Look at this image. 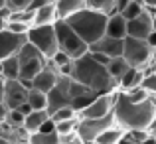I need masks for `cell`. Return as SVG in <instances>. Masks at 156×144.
<instances>
[{"label": "cell", "instance_id": "cell-1", "mask_svg": "<svg viewBox=\"0 0 156 144\" xmlns=\"http://www.w3.org/2000/svg\"><path fill=\"white\" fill-rule=\"evenodd\" d=\"M113 114L117 125H121L126 130H136V128L148 130V126L156 118V95H150V99L142 103H133L121 91Z\"/></svg>", "mask_w": 156, "mask_h": 144}, {"label": "cell", "instance_id": "cell-2", "mask_svg": "<svg viewBox=\"0 0 156 144\" xmlns=\"http://www.w3.org/2000/svg\"><path fill=\"white\" fill-rule=\"evenodd\" d=\"M71 77L75 81L85 83L87 87H91L97 93H111V91H117L119 89V83L113 79V75L109 73L107 65L95 61L91 53H85L83 57L73 59Z\"/></svg>", "mask_w": 156, "mask_h": 144}, {"label": "cell", "instance_id": "cell-3", "mask_svg": "<svg viewBox=\"0 0 156 144\" xmlns=\"http://www.w3.org/2000/svg\"><path fill=\"white\" fill-rule=\"evenodd\" d=\"M71 28L85 40V42L91 46L97 40H101L107 34V20H109V14L99 10H93V8H83V10L71 14L69 18H65Z\"/></svg>", "mask_w": 156, "mask_h": 144}, {"label": "cell", "instance_id": "cell-4", "mask_svg": "<svg viewBox=\"0 0 156 144\" xmlns=\"http://www.w3.org/2000/svg\"><path fill=\"white\" fill-rule=\"evenodd\" d=\"M55 32H57L59 49L65 51L69 57L77 59V57H83L85 53H89V44L73 30L71 24H69L65 18H59L55 22Z\"/></svg>", "mask_w": 156, "mask_h": 144}, {"label": "cell", "instance_id": "cell-5", "mask_svg": "<svg viewBox=\"0 0 156 144\" xmlns=\"http://www.w3.org/2000/svg\"><path fill=\"white\" fill-rule=\"evenodd\" d=\"M125 59L134 67H142L144 69L156 55V47L150 46L148 40H140V38H133L126 36L125 38V51H122Z\"/></svg>", "mask_w": 156, "mask_h": 144}, {"label": "cell", "instance_id": "cell-6", "mask_svg": "<svg viewBox=\"0 0 156 144\" xmlns=\"http://www.w3.org/2000/svg\"><path fill=\"white\" fill-rule=\"evenodd\" d=\"M28 42L36 46L48 59H51L57 51H59V44H57V32L55 24H48V26H32L28 32Z\"/></svg>", "mask_w": 156, "mask_h": 144}, {"label": "cell", "instance_id": "cell-7", "mask_svg": "<svg viewBox=\"0 0 156 144\" xmlns=\"http://www.w3.org/2000/svg\"><path fill=\"white\" fill-rule=\"evenodd\" d=\"M18 59H20V79H34L48 65V57L30 42L18 51Z\"/></svg>", "mask_w": 156, "mask_h": 144}, {"label": "cell", "instance_id": "cell-8", "mask_svg": "<svg viewBox=\"0 0 156 144\" xmlns=\"http://www.w3.org/2000/svg\"><path fill=\"white\" fill-rule=\"evenodd\" d=\"M115 125H117V121H115L113 113L107 114V117H101V118H81L79 117L77 134L87 144H91V142L97 140V136H99L101 132H105L107 128H111V126H115Z\"/></svg>", "mask_w": 156, "mask_h": 144}, {"label": "cell", "instance_id": "cell-9", "mask_svg": "<svg viewBox=\"0 0 156 144\" xmlns=\"http://www.w3.org/2000/svg\"><path fill=\"white\" fill-rule=\"evenodd\" d=\"M71 79H73L71 75H61L59 73L55 87L48 93V111H50V114H53L57 109H61V107L71 105V95H69Z\"/></svg>", "mask_w": 156, "mask_h": 144}, {"label": "cell", "instance_id": "cell-10", "mask_svg": "<svg viewBox=\"0 0 156 144\" xmlns=\"http://www.w3.org/2000/svg\"><path fill=\"white\" fill-rule=\"evenodd\" d=\"M129 36L133 38H140V40H148V36L154 32V14L152 10L146 8L140 16H136L134 20H129Z\"/></svg>", "mask_w": 156, "mask_h": 144}, {"label": "cell", "instance_id": "cell-11", "mask_svg": "<svg viewBox=\"0 0 156 144\" xmlns=\"http://www.w3.org/2000/svg\"><path fill=\"white\" fill-rule=\"evenodd\" d=\"M28 44V36L14 34L6 28L0 32V59H6L10 55H16L24 46Z\"/></svg>", "mask_w": 156, "mask_h": 144}, {"label": "cell", "instance_id": "cell-12", "mask_svg": "<svg viewBox=\"0 0 156 144\" xmlns=\"http://www.w3.org/2000/svg\"><path fill=\"white\" fill-rule=\"evenodd\" d=\"M28 93L30 89L20 79H10L4 85V103L8 105V109H18L20 105L28 101Z\"/></svg>", "mask_w": 156, "mask_h": 144}, {"label": "cell", "instance_id": "cell-13", "mask_svg": "<svg viewBox=\"0 0 156 144\" xmlns=\"http://www.w3.org/2000/svg\"><path fill=\"white\" fill-rule=\"evenodd\" d=\"M89 49L103 51L109 57H119V55H122V51H125V40H121V38H111V36L105 34L101 40H97L95 44H91Z\"/></svg>", "mask_w": 156, "mask_h": 144}, {"label": "cell", "instance_id": "cell-14", "mask_svg": "<svg viewBox=\"0 0 156 144\" xmlns=\"http://www.w3.org/2000/svg\"><path fill=\"white\" fill-rule=\"evenodd\" d=\"M57 77H59L57 69H53L51 65L48 63L46 67H44L42 71H40L38 75L32 79V89H40V91H44V93H50L51 89L55 87Z\"/></svg>", "mask_w": 156, "mask_h": 144}, {"label": "cell", "instance_id": "cell-15", "mask_svg": "<svg viewBox=\"0 0 156 144\" xmlns=\"http://www.w3.org/2000/svg\"><path fill=\"white\" fill-rule=\"evenodd\" d=\"M129 20L121 14V12H115V14H109V20H107V36L111 38H121L125 40L129 36Z\"/></svg>", "mask_w": 156, "mask_h": 144}, {"label": "cell", "instance_id": "cell-16", "mask_svg": "<svg viewBox=\"0 0 156 144\" xmlns=\"http://www.w3.org/2000/svg\"><path fill=\"white\" fill-rule=\"evenodd\" d=\"M144 77H146V71L142 67L130 65L129 71L119 79V89H121V91H130V89H134V87H140Z\"/></svg>", "mask_w": 156, "mask_h": 144}, {"label": "cell", "instance_id": "cell-17", "mask_svg": "<svg viewBox=\"0 0 156 144\" xmlns=\"http://www.w3.org/2000/svg\"><path fill=\"white\" fill-rule=\"evenodd\" d=\"M59 20V12H57L55 2L46 4V6L36 10V18H34V26H48V24H55Z\"/></svg>", "mask_w": 156, "mask_h": 144}, {"label": "cell", "instance_id": "cell-18", "mask_svg": "<svg viewBox=\"0 0 156 144\" xmlns=\"http://www.w3.org/2000/svg\"><path fill=\"white\" fill-rule=\"evenodd\" d=\"M50 111L48 109H42V111H32L30 114H26V122H24V128L28 130V132H38L40 128H42V125L50 118Z\"/></svg>", "mask_w": 156, "mask_h": 144}, {"label": "cell", "instance_id": "cell-19", "mask_svg": "<svg viewBox=\"0 0 156 144\" xmlns=\"http://www.w3.org/2000/svg\"><path fill=\"white\" fill-rule=\"evenodd\" d=\"M59 18H69L71 14L87 8V0H55Z\"/></svg>", "mask_w": 156, "mask_h": 144}, {"label": "cell", "instance_id": "cell-20", "mask_svg": "<svg viewBox=\"0 0 156 144\" xmlns=\"http://www.w3.org/2000/svg\"><path fill=\"white\" fill-rule=\"evenodd\" d=\"M125 134H126V128H122L121 125H115L111 128H107L105 132H101L95 142L97 144H119Z\"/></svg>", "mask_w": 156, "mask_h": 144}, {"label": "cell", "instance_id": "cell-21", "mask_svg": "<svg viewBox=\"0 0 156 144\" xmlns=\"http://www.w3.org/2000/svg\"><path fill=\"white\" fill-rule=\"evenodd\" d=\"M4 69H2V77L6 81L10 79H20V59H18V53L16 55H10L6 59H2Z\"/></svg>", "mask_w": 156, "mask_h": 144}, {"label": "cell", "instance_id": "cell-22", "mask_svg": "<svg viewBox=\"0 0 156 144\" xmlns=\"http://www.w3.org/2000/svg\"><path fill=\"white\" fill-rule=\"evenodd\" d=\"M129 67H130V63L125 59V55H119V57H113L111 59V63L107 65V69H109V73L113 75V79L119 83V79H121L122 75H125L126 71H129Z\"/></svg>", "mask_w": 156, "mask_h": 144}, {"label": "cell", "instance_id": "cell-23", "mask_svg": "<svg viewBox=\"0 0 156 144\" xmlns=\"http://www.w3.org/2000/svg\"><path fill=\"white\" fill-rule=\"evenodd\" d=\"M30 144H61V134L57 130H53V132L38 130V132L30 134Z\"/></svg>", "mask_w": 156, "mask_h": 144}, {"label": "cell", "instance_id": "cell-24", "mask_svg": "<svg viewBox=\"0 0 156 144\" xmlns=\"http://www.w3.org/2000/svg\"><path fill=\"white\" fill-rule=\"evenodd\" d=\"M77 126H79V117L65 118V121L55 122V130L61 134V136H71V134H77Z\"/></svg>", "mask_w": 156, "mask_h": 144}, {"label": "cell", "instance_id": "cell-25", "mask_svg": "<svg viewBox=\"0 0 156 144\" xmlns=\"http://www.w3.org/2000/svg\"><path fill=\"white\" fill-rule=\"evenodd\" d=\"M28 103L34 107V111L48 109V93L40 91V89H30V93H28Z\"/></svg>", "mask_w": 156, "mask_h": 144}, {"label": "cell", "instance_id": "cell-26", "mask_svg": "<svg viewBox=\"0 0 156 144\" xmlns=\"http://www.w3.org/2000/svg\"><path fill=\"white\" fill-rule=\"evenodd\" d=\"M99 95H101V93H97V91H89V93H85V95H79V97L71 99V107L77 111V113H81V111L87 109V107L91 105Z\"/></svg>", "mask_w": 156, "mask_h": 144}, {"label": "cell", "instance_id": "cell-27", "mask_svg": "<svg viewBox=\"0 0 156 144\" xmlns=\"http://www.w3.org/2000/svg\"><path fill=\"white\" fill-rule=\"evenodd\" d=\"M87 6L105 14H115V0H87Z\"/></svg>", "mask_w": 156, "mask_h": 144}, {"label": "cell", "instance_id": "cell-28", "mask_svg": "<svg viewBox=\"0 0 156 144\" xmlns=\"http://www.w3.org/2000/svg\"><path fill=\"white\" fill-rule=\"evenodd\" d=\"M6 125H10V126H24V122H26V114L22 113L20 109H10L8 111V117H6Z\"/></svg>", "mask_w": 156, "mask_h": 144}, {"label": "cell", "instance_id": "cell-29", "mask_svg": "<svg viewBox=\"0 0 156 144\" xmlns=\"http://www.w3.org/2000/svg\"><path fill=\"white\" fill-rule=\"evenodd\" d=\"M126 97H129V101H133V103H142V101H146V99H150V93L146 91L144 87H134V89H130V91H122Z\"/></svg>", "mask_w": 156, "mask_h": 144}, {"label": "cell", "instance_id": "cell-30", "mask_svg": "<svg viewBox=\"0 0 156 144\" xmlns=\"http://www.w3.org/2000/svg\"><path fill=\"white\" fill-rule=\"evenodd\" d=\"M144 10H146V6H144V4H140V2H130L129 6H126L125 10L121 12V14L125 16L126 20H134L136 16H140Z\"/></svg>", "mask_w": 156, "mask_h": 144}, {"label": "cell", "instance_id": "cell-31", "mask_svg": "<svg viewBox=\"0 0 156 144\" xmlns=\"http://www.w3.org/2000/svg\"><path fill=\"white\" fill-rule=\"evenodd\" d=\"M73 117H79V113H77L75 109H73L71 105H67V107H61V109H57L55 113L51 114V118L55 122H59V121H65V118H73Z\"/></svg>", "mask_w": 156, "mask_h": 144}, {"label": "cell", "instance_id": "cell-32", "mask_svg": "<svg viewBox=\"0 0 156 144\" xmlns=\"http://www.w3.org/2000/svg\"><path fill=\"white\" fill-rule=\"evenodd\" d=\"M32 26H34V24L20 22V20H10L6 28H8L10 32H14V34H24V36H28V32L32 30Z\"/></svg>", "mask_w": 156, "mask_h": 144}, {"label": "cell", "instance_id": "cell-33", "mask_svg": "<svg viewBox=\"0 0 156 144\" xmlns=\"http://www.w3.org/2000/svg\"><path fill=\"white\" fill-rule=\"evenodd\" d=\"M89 91H93V89L87 87L85 83H81V81L71 79V85H69V95H71V99H75L79 95H85V93H89Z\"/></svg>", "mask_w": 156, "mask_h": 144}, {"label": "cell", "instance_id": "cell-34", "mask_svg": "<svg viewBox=\"0 0 156 144\" xmlns=\"http://www.w3.org/2000/svg\"><path fill=\"white\" fill-rule=\"evenodd\" d=\"M142 87L150 93V95H156V71H150L146 73L144 81H142Z\"/></svg>", "mask_w": 156, "mask_h": 144}, {"label": "cell", "instance_id": "cell-35", "mask_svg": "<svg viewBox=\"0 0 156 144\" xmlns=\"http://www.w3.org/2000/svg\"><path fill=\"white\" fill-rule=\"evenodd\" d=\"M32 2L34 0H6V4L12 8V10H28V8H32Z\"/></svg>", "mask_w": 156, "mask_h": 144}, {"label": "cell", "instance_id": "cell-36", "mask_svg": "<svg viewBox=\"0 0 156 144\" xmlns=\"http://www.w3.org/2000/svg\"><path fill=\"white\" fill-rule=\"evenodd\" d=\"M89 53L93 55V59H95V61H99V63H103V65H109L111 59H113V57H109L107 53H103V51H95V49H89Z\"/></svg>", "mask_w": 156, "mask_h": 144}, {"label": "cell", "instance_id": "cell-37", "mask_svg": "<svg viewBox=\"0 0 156 144\" xmlns=\"http://www.w3.org/2000/svg\"><path fill=\"white\" fill-rule=\"evenodd\" d=\"M61 144H87L79 134H71V136H61Z\"/></svg>", "mask_w": 156, "mask_h": 144}, {"label": "cell", "instance_id": "cell-38", "mask_svg": "<svg viewBox=\"0 0 156 144\" xmlns=\"http://www.w3.org/2000/svg\"><path fill=\"white\" fill-rule=\"evenodd\" d=\"M40 130H44V132H53V130H55V121L50 117V118H48V121L42 125V128H40Z\"/></svg>", "mask_w": 156, "mask_h": 144}, {"label": "cell", "instance_id": "cell-39", "mask_svg": "<svg viewBox=\"0 0 156 144\" xmlns=\"http://www.w3.org/2000/svg\"><path fill=\"white\" fill-rule=\"evenodd\" d=\"M133 0H115V12H122Z\"/></svg>", "mask_w": 156, "mask_h": 144}, {"label": "cell", "instance_id": "cell-40", "mask_svg": "<svg viewBox=\"0 0 156 144\" xmlns=\"http://www.w3.org/2000/svg\"><path fill=\"white\" fill-rule=\"evenodd\" d=\"M8 111H10V109H8V105H6L4 101H0V125H2V122L6 121V117H8Z\"/></svg>", "mask_w": 156, "mask_h": 144}, {"label": "cell", "instance_id": "cell-41", "mask_svg": "<svg viewBox=\"0 0 156 144\" xmlns=\"http://www.w3.org/2000/svg\"><path fill=\"white\" fill-rule=\"evenodd\" d=\"M51 2H55V0H34L32 2V10H38V8L46 6V4H51Z\"/></svg>", "mask_w": 156, "mask_h": 144}, {"label": "cell", "instance_id": "cell-42", "mask_svg": "<svg viewBox=\"0 0 156 144\" xmlns=\"http://www.w3.org/2000/svg\"><path fill=\"white\" fill-rule=\"evenodd\" d=\"M119 144H138V142L134 140V138H133V136H130V134H129V130H126V134H125V136H122V140L119 142Z\"/></svg>", "mask_w": 156, "mask_h": 144}, {"label": "cell", "instance_id": "cell-43", "mask_svg": "<svg viewBox=\"0 0 156 144\" xmlns=\"http://www.w3.org/2000/svg\"><path fill=\"white\" fill-rule=\"evenodd\" d=\"M142 4H144L146 8H148V10H156V0H142Z\"/></svg>", "mask_w": 156, "mask_h": 144}, {"label": "cell", "instance_id": "cell-44", "mask_svg": "<svg viewBox=\"0 0 156 144\" xmlns=\"http://www.w3.org/2000/svg\"><path fill=\"white\" fill-rule=\"evenodd\" d=\"M148 132H150V136H156V118L152 121V125L148 126Z\"/></svg>", "mask_w": 156, "mask_h": 144}, {"label": "cell", "instance_id": "cell-45", "mask_svg": "<svg viewBox=\"0 0 156 144\" xmlns=\"http://www.w3.org/2000/svg\"><path fill=\"white\" fill-rule=\"evenodd\" d=\"M0 144H14V142H12L10 138H6L4 134H0Z\"/></svg>", "mask_w": 156, "mask_h": 144}, {"label": "cell", "instance_id": "cell-46", "mask_svg": "<svg viewBox=\"0 0 156 144\" xmlns=\"http://www.w3.org/2000/svg\"><path fill=\"white\" fill-rule=\"evenodd\" d=\"M6 26H8V22H6V20H2V18H0V32H2V30H6Z\"/></svg>", "mask_w": 156, "mask_h": 144}, {"label": "cell", "instance_id": "cell-47", "mask_svg": "<svg viewBox=\"0 0 156 144\" xmlns=\"http://www.w3.org/2000/svg\"><path fill=\"white\" fill-rule=\"evenodd\" d=\"M2 69H4V63H2V59H0V75H2Z\"/></svg>", "mask_w": 156, "mask_h": 144}, {"label": "cell", "instance_id": "cell-48", "mask_svg": "<svg viewBox=\"0 0 156 144\" xmlns=\"http://www.w3.org/2000/svg\"><path fill=\"white\" fill-rule=\"evenodd\" d=\"M14 144H30V140H22V142H14Z\"/></svg>", "mask_w": 156, "mask_h": 144}, {"label": "cell", "instance_id": "cell-49", "mask_svg": "<svg viewBox=\"0 0 156 144\" xmlns=\"http://www.w3.org/2000/svg\"><path fill=\"white\" fill-rule=\"evenodd\" d=\"M2 6H6V0H0V8Z\"/></svg>", "mask_w": 156, "mask_h": 144}, {"label": "cell", "instance_id": "cell-50", "mask_svg": "<svg viewBox=\"0 0 156 144\" xmlns=\"http://www.w3.org/2000/svg\"><path fill=\"white\" fill-rule=\"evenodd\" d=\"M91 144H97V142H91Z\"/></svg>", "mask_w": 156, "mask_h": 144}]
</instances>
